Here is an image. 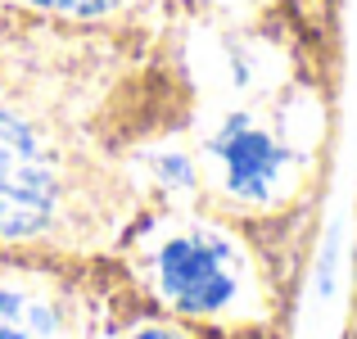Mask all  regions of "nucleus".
Masks as SVG:
<instances>
[{"mask_svg": "<svg viewBox=\"0 0 357 339\" xmlns=\"http://www.w3.org/2000/svg\"><path fill=\"white\" fill-rule=\"evenodd\" d=\"M59 199L50 149L23 118L0 109V240H27L45 231Z\"/></svg>", "mask_w": 357, "mask_h": 339, "instance_id": "nucleus-1", "label": "nucleus"}, {"mask_svg": "<svg viewBox=\"0 0 357 339\" xmlns=\"http://www.w3.org/2000/svg\"><path fill=\"white\" fill-rule=\"evenodd\" d=\"M158 289L181 312H222L236 294V258L213 235H176L158 249Z\"/></svg>", "mask_w": 357, "mask_h": 339, "instance_id": "nucleus-2", "label": "nucleus"}, {"mask_svg": "<svg viewBox=\"0 0 357 339\" xmlns=\"http://www.w3.org/2000/svg\"><path fill=\"white\" fill-rule=\"evenodd\" d=\"M213 154L222 163L231 195H240V199H267L280 186V172L289 163L285 145L249 118H231L213 140Z\"/></svg>", "mask_w": 357, "mask_h": 339, "instance_id": "nucleus-3", "label": "nucleus"}, {"mask_svg": "<svg viewBox=\"0 0 357 339\" xmlns=\"http://www.w3.org/2000/svg\"><path fill=\"white\" fill-rule=\"evenodd\" d=\"M0 339H59V322L45 299L0 285Z\"/></svg>", "mask_w": 357, "mask_h": 339, "instance_id": "nucleus-4", "label": "nucleus"}, {"mask_svg": "<svg viewBox=\"0 0 357 339\" xmlns=\"http://www.w3.org/2000/svg\"><path fill=\"white\" fill-rule=\"evenodd\" d=\"M32 9H45V14H63V18H100L118 5V0H23Z\"/></svg>", "mask_w": 357, "mask_h": 339, "instance_id": "nucleus-5", "label": "nucleus"}, {"mask_svg": "<svg viewBox=\"0 0 357 339\" xmlns=\"http://www.w3.org/2000/svg\"><path fill=\"white\" fill-rule=\"evenodd\" d=\"M131 339H190V335H181V331H167V326H149V331H136Z\"/></svg>", "mask_w": 357, "mask_h": 339, "instance_id": "nucleus-6", "label": "nucleus"}]
</instances>
